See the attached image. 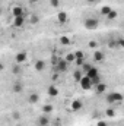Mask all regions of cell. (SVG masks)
<instances>
[{"label":"cell","instance_id":"6da1fadb","mask_svg":"<svg viewBox=\"0 0 124 126\" xmlns=\"http://www.w3.org/2000/svg\"><path fill=\"white\" fill-rule=\"evenodd\" d=\"M98 25H99V21H98L96 18H86V19L83 21V27H85L86 30H96Z\"/></svg>","mask_w":124,"mask_h":126},{"label":"cell","instance_id":"7a4b0ae2","mask_svg":"<svg viewBox=\"0 0 124 126\" xmlns=\"http://www.w3.org/2000/svg\"><path fill=\"white\" fill-rule=\"evenodd\" d=\"M123 100H124V97L120 93H111V94L107 95V101L110 104H112V103H121Z\"/></svg>","mask_w":124,"mask_h":126},{"label":"cell","instance_id":"3957f363","mask_svg":"<svg viewBox=\"0 0 124 126\" xmlns=\"http://www.w3.org/2000/svg\"><path fill=\"white\" fill-rule=\"evenodd\" d=\"M79 84H80V87H82V90H85V91H88V90H91L93 87L92 84V79L89 78V76H86V75H83V78L79 81Z\"/></svg>","mask_w":124,"mask_h":126},{"label":"cell","instance_id":"277c9868","mask_svg":"<svg viewBox=\"0 0 124 126\" xmlns=\"http://www.w3.org/2000/svg\"><path fill=\"white\" fill-rule=\"evenodd\" d=\"M67 67H69V63L66 62V59H62V60H59V62L56 63V69H57V72H59V73L66 72V70H67Z\"/></svg>","mask_w":124,"mask_h":126},{"label":"cell","instance_id":"5b68a950","mask_svg":"<svg viewBox=\"0 0 124 126\" xmlns=\"http://www.w3.org/2000/svg\"><path fill=\"white\" fill-rule=\"evenodd\" d=\"M26 59H28L26 51H18V53H16V56H15V62L18 63V64L25 63V62H26Z\"/></svg>","mask_w":124,"mask_h":126},{"label":"cell","instance_id":"8992f818","mask_svg":"<svg viewBox=\"0 0 124 126\" xmlns=\"http://www.w3.org/2000/svg\"><path fill=\"white\" fill-rule=\"evenodd\" d=\"M10 13H12V16H13V18L25 15V12H24V7H21V6H13V7L10 9Z\"/></svg>","mask_w":124,"mask_h":126},{"label":"cell","instance_id":"52a82bcc","mask_svg":"<svg viewBox=\"0 0 124 126\" xmlns=\"http://www.w3.org/2000/svg\"><path fill=\"white\" fill-rule=\"evenodd\" d=\"M24 24H25V15L13 18V27H16V28H21V27H24Z\"/></svg>","mask_w":124,"mask_h":126},{"label":"cell","instance_id":"ba28073f","mask_svg":"<svg viewBox=\"0 0 124 126\" xmlns=\"http://www.w3.org/2000/svg\"><path fill=\"white\" fill-rule=\"evenodd\" d=\"M82 107H83V103H82L80 100H73V101H72L70 109H72L73 111H79V110H82Z\"/></svg>","mask_w":124,"mask_h":126},{"label":"cell","instance_id":"9c48e42d","mask_svg":"<svg viewBox=\"0 0 124 126\" xmlns=\"http://www.w3.org/2000/svg\"><path fill=\"white\" fill-rule=\"evenodd\" d=\"M93 62H102V60H104V59H105V54H104V53H102V51H101V50H95V51H93Z\"/></svg>","mask_w":124,"mask_h":126},{"label":"cell","instance_id":"30bf717a","mask_svg":"<svg viewBox=\"0 0 124 126\" xmlns=\"http://www.w3.org/2000/svg\"><path fill=\"white\" fill-rule=\"evenodd\" d=\"M47 95H48V97H57V95H59V88H57L56 85H50V87L47 88Z\"/></svg>","mask_w":124,"mask_h":126},{"label":"cell","instance_id":"8fae6325","mask_svg":"<svg viewBox=\"0 0 124 126\" xmlns=\"http://www.w3.org/2000/svg\"><path fill=\"white\" fill-rule=\"evenodd\" d=\"M86 76H89L91 79H93V78H96L98 75H99V70H98V67H95V66H92L89 70H88V73H85Z\"/></svg>","mask_w":124,"mask_h":126},{"label":"cell","instance_id":"7c38bea8","mask_svg":"<svg viewBox=\"0 0 124 126\" xmlns=\"http://www.w3.org/2000/svg\"><path fill=\"white\" fill-rule=\"evenodd\" d=\"M57 19H59V24H66V22H67V19H69V16H67V13H66V12H59Z\"/></svg>","mask_w":124,"mask_h":126},{"label":"cell","instance_id":"4fadbf2b","mask_svg":"<svg viewBox=\"0 0 124 126\" xmlns=\"http://www.w3.org/2000/svg\"><path fill=\"white\" fill-rule=\"evenodd\" d=\"M34 67H35L37 72H41V70H44V67H45V62H44V60H37L35 64H34Z\"/></svg>","mask_w":124,"mask_h":126},{"label":"cell","instance_id":"5bb4252c","mask_svg":"<svg viewBox=\"0 0 124 126\" xmlns=\"http://www.w3.org/2000/svg\"><path fill=\"white\" fill-rule=\"evenodd\" d=\"M95 88V91H96V94H104L105 93V90H107V85L105 84H99V85H96V87H93Z\"/></svg>","mask_w":124,"mask_h":126},{"label":"cell","instance_id":"9a60e30c","mask_svg":"<svg viewBox=\"0 0 124 126\" xmlns=\"http://www.w3.org/2000/svg\"><path fill=\"white\" fill-rule=\"evenodd\" d=\"M38 125L39 126H48L50 125V119H48L47 116H41V117L38 119Z\"/></svg>","mask_w":124,"mask_h":126},{"label":"cell","instance_id":"2e32d148","mask_svg":"<svg viewBox=\"0 0 124 126\" xmlns=\"http://www.w3.org/2000/svg\"><path fill=\"white\" fill-rule=\"evenodd\" d=\"M64 59H66V62L69 63V64H70V63H74V62H76V56H74V53H67Z\"/></svg>","mask_w":124,"mask_h":126},{"label":"cell","instance_id":"e0dca14e","mask_svg":"<svg viewBox=\"0 0 124 126\" xmlns=\"http://www.w3.org/2000/svg\"><path fill=\"white\" fill-rule=\"evenodd\" d=\"M59 43H60L62 46H70V38L66 37V35H62V37L59 38Z\"/></svg>","mask_w":124,"mask_h":126},{"label":"cell","instance_id":"ac0fdd59","mask_svg":"<svg viewBox=\"0 0 124 126\" xmlns=\"http://www.w3.org/2000/svg\"><path fill=\"white\" fill-rule=\"evenodd\" d=\"M38 100H39V95L37 94V93H32V94L29 95V98H28V101H29L31 104H35Z\"/></svg>","mask_w":124,"mask_h":126},{"label":"cell","instance_id":"d6986e66","mask_svg":"<svg viewBox=\"0 0 124 126\" xmlns=\"http://www.w3.org/2000/svg\"><path fill=\"white\" fill-rule=\"evenodd\" d=\"M111 10H112V9H111L110 6H102V7H101V15H104V16H108Z\"/></svg>","mask_w":124,"mask_h":126},{"label":"cell","instance_id":"ffe728a7","mask_svg":"<svg viewBox=\"0 0 124 126\" xmlns=\"http://www.w3.org/2000/svg\"><path fill=\"white\" fill-rule=\"evenodd\" d=\"M12 91H13V93H21V91H22V84H21V82H15L13 87H12Z\"/></svg>","mask_w":124,"mask_h":126},{"label":"cell","instance_id":"44dd1931","mask_svg":"<svg viewBox=\"0 0 124 126\" xmlns=\"http://www.w3.org/2000/svg\"><path fill=\"white\" fill-rule=\"evenodd\" d=\"M115 114H117V113H115V110H114V109H111V107L105 110V116H107V117H115Z\"/></svg>","mask_w":124,"mask_h":126},{"label":"cell","instance_id":"7402d4cb","mask_svg":"<svg viewBox=\"0 0 124 126\" xmlns=\"http://www.w3.org/2000/svg\"><path fill=\"white\" fill-rule=\"evenodd\" d=\"M83 75H85V73H83L82 70H76V72L73 73V76H74V79H76L77 82H79V81H80V79L83 78Z\"/></svg>","mask_w":124,"mask_h":126},{"label":"cell","instance_id":"603a6c76","mask_svg":"<svg viewBox=\"0 0 124 126\" xmlns=\"http://www.w3.org/2000/svg\"><path fill=\"white\" fill-rule=\"evenodd\" d=\"M42 111H44L45 114H50V113L53 111V106H51V104H45V106L42 107Z\"/></svg>","mask_w":124,"mask_h":126},{"label":"cell","instance_id":"cb8c5ba5","mask_svg":"<svg viewBox=\"0 0 124 126\" xmlns=\"http://www.w3.org/2000/svg\"><path fill=\"white\" fill-rule=\"evenodd\" d=\"M117 16H118V12H117V10H111V12H110V15H108L107 18H108L110 21H112V19H115Z\"/></svg>","mask_w":124,"mask_h":126},{"label":"cell","instance_id":"d4e9b609","mask_svg":"<svg viewBox=\"0 0 124 126\" xmlns=\"http://www.w3.org/2000/svg\"><path fill=\"white\" fill-rule=\"evenodd\" d=\"M74 56H76V59H85V53L80 51V50H76L74 51Z\"/></svg>","mask_w":124,"mask_h":126},{"label":"cell","instance_id":"484cf974","mask_svg":"<svg viewBox=\"0 0 124 126\" xmlns=\"http://www.w3.org/2000/svg\"><path fill=\"white\" fill-rule=\"evenodd\" d=\"M92 67V64H89V63H83V66H82V72L83 73H88V70Z\"/></svg>","mask_w":124,"mask_h":126},{"label":"cell","instance_id":"4316f807","mask_svg":"<svg viewBox=\"0 0 124 126\" xmlns=\"http://www.w3.org/2000/svg\"><path fill=\"white\" fill-rule=\"evenodd\" d=\"M19 66H21V64H18V63H16L15 66H13V69H12V72H13L15 75H19V73H21V67H19Z\"/></svg>","mask_w":124,"mask_h":126},{"label":"cell","instance_id":"83f0119b","mask_svg":"<svg viewBox=\"0 0 124 126\" xmlns=\"http://www.w3.org/2000/svg\"><path fill=\"white\" fill-rule=\"evenodd\" d=\"M92 84H93V87H96V85H99V84H101V76H99V75H98L96 78H93V79H92Z\"/></svg>","mask_w":124,"mask_h":126},{"label":"cell","instance_id":"f1b7e54d","mask_svg":"<svg viewBox=\"0 0 124 126\" xmlns=\"http://www.w3.org/2000/svg\"><path fill=\"white\" fill-rule=\"evenodd\" d=\"M50 4H51L53 7H59V4H60V0H50Z\"/></svg>","mask_w":124,"mask_h":126},{"label":"cell","instance_id":"f546056e","mask_svg":"<svg viewBox=\"0 0 124 126\" xmlns=\"http://www.w3.org/2000/svg\"><path fill=\"white\" fill-rule=\"evenodd\" d=\"M83 63H85V59H76L74 64H77V66H83Z\"/></svg>","mask_w":124,"mask_h":126},{"label":"cell","instance_id":"4dcf8cb0","mask_svg":"<svg viewBox=\"0 0 124 126\" xmlns=\"http://www.w3.org/2000/svg\"><path fill=\"white\" fill-rule=\"evenodd\" d=\"M38 21H39V18H38L37 15H32V18H31V22H32V24H37Z\"/></svg>","mask_w":124,"mask_h":126},{"label":"cell","instance_id":"1f68e13d","mask_svg":"<svg viewBox=\"0 0 124 126\" xmlns=\"http://www.w3.org/2000/svg\"><path fill=\"white\" fill-rule=\"evenodd\" d=\"M117 41H118V47L124 48V38H120V40H117Z\"/></svg>","mask_w":124,"mask_h":126},{"label":"cell","instance_id":"d6a6232c","mask_svg":"<svg viewBox=\"0 0 124 126\" xmlns=\"http://www.w3.org/2000/svg\"><path fill=\"white\" fill-rule=\"evenodd\" d=\"M96 126H108V123H107L105 120H99V122L96 123Z\"/></svg>","mask_w":124,"mask_h":126},{"label":"cell","instance_id":"836d02e7","mask_svg":"<svg viewBox=\"0 0 124 126\" xmlns=\"http://www.w3.org/2000/svg\"><path fill=\"white\" fill-rule=\"evenodd\" d=\"M88 46H89L91 48H95V47H96V41H89V44H88Z\"/></svg>","mask_w":124,"mask_h":126},{"label":"cell","instance_id":"e575fe53","mask_svg":"<svg viewBox=\"0 0 124 126\" xmlns=\"http://www.w3.org/2000/svg\"><path fill=\"white\" fill-rule=\"evenodd\" d=\"M12 116H13V119H19V113H18V111H13Z\"/></svg>","mask_w":124,"mask_h":126},{"label":"cell","instance_id":"d590c367","mask_svg":"<svg viewBox=\"0 0 124 126\" xmlns=\"http://www.w3.org/2000/svg\"><path fill=\"white\" fill-rule=\"evenodd\" d=\"M38 1H39V0H29V3H32V4H34V3H38Z\"/></svg>","mask_w":124,"mask_h":126},{"label":"cell","instance_id":"8d00e7d4","mask_svg":"<svg viewBox=\"0 0 124 126\" xmlns=\"http://www.w3.org/2000/svg\"><path fill=\"white\" fill-rule=\"evenodd\" d=\"M89 3H96V0H88Z\"/></svg>","mask_w":124,"mask_h":126},{"label":"cell","instance_id":"74e56055","mask_svg":"<svg viewBox=\"0 0 124 126\" xmlns=\"http://www.w3.org/2000/svg\"><path fill=\"white\" fill-rule=\"evenodd\" d=\"M19 126H22V125H19Z\"/></svg>","mask_w":124,"mask_h":126}]
</instances>
